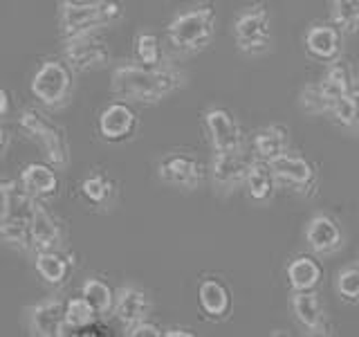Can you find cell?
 Here are the masks:
<instances>
[{"instance_id": "10", "label": "cell", "mask_w": 359, "mask_h": 337, "mask_svg": "<svg viewBox=\"0 0 359 337\" xmlns=\"http://www.w3.org/2000/svg\"><path fill=\"white\" fill-rule=\"evenodd\" d=\"M112 52L108 43L97 37V32L81 34V37L63 39V61L72 72H95L110 65Z\"/></svg>"}, {"instance_id": "15", "label": "cell", "mask_w": 359, "mask_h": 337, "mask_svg": "<svg viewBox=\"0 0 359 337\" xmlns=\"http://www.w3.org/2000/svg\"><path fill=\"white\" fill-rule=\"evenodd\" d=\"M202 126L213 151H229L245 146V133L236 115L224 106H209L202 112Z\"/></svg>"}, {"instance_id": "24", "label": "cell", "mask_w": 359, "mask_h": 337, "mask_svg": "<svg viewBox=\"0 0 359 337\" xmlns=\"http://www.w3.org/2000/svg\"><path fill=\"white\" fill-rule=\"evenodd\" d=\"M290 151V128L283 124H267L252 135V155L258 160L272 162L274 157Z\"/></svg>"}, {"instance_id": "25", "label": "cell", "mask_w": 359, "mask_h": 337, "mask_svg": "<svg viewBox=\"0 0 359 337\" xmlns=\"http://www.w3.org/2000/svg\"><path fill=\"white\" fill-rule=\"evenodd\" d=\"M290 290H317L323 279V263L312 252L297 254L285 265Z\"/></svg>"}, {"instance_id": "2", "label": "cell", "mask_w": 359, "mask_h": 337, "mask_svg": "<svg viewBox=\"0 0 359 337\" xmlns=\"http://www.w3.org/2000/svg\"><path fill=\"white\" fill-rule=\"evenodd\" d=\"M36 198L18 180H0V241L14 250H29V218Z\"/></svg>"}, {"instance_id": "22", "label": "cell", "mask_w": 359, "mask_h": 337, "mask_svg": "<svg viewBox=\"0 0 359 337\" xmlns=\"http://www.w3.org/2000/svg\"><path fill=\"white\" fill-rule=\"evenodd\" d=\"M243 189H245L247 198L256 202V205H269L278 191V183H276L269 162L258 160V157L252 155L250 166H247V173H245Z\"/></svg>"}, {"instance_id": "18", "label": "cell", "mask_w": 359, "mask_h": 337, "mask_svg": "<svg viewBox=\"0 0 359 337\" xmlns=\"http://www.w3.org/2000/svg\"><path fill=\"white\" fill-rule=\"evenodd\" d=\"M153 301L142 286L135 284H123L121 288L115 290V301H112V317L121 322V326H126L146 319L151 315Z\"/></svg>"}, {"instance_id": "3", "label": "cell", "mask_w": 359, "mask_h": 337, "mask_svg": "<svg viewBox=\"0 0 359 337\" xmlns=\"http://www.w3.org/2000/svg\"><path fill=\"white\" fill-rule=\"evenodd\" d=\"M123 16L119 0H61L59 32L61 39L99 32Z\"/></svg>"}, {"instance_id": "13", "label": "cell", "mask_w": 359, "mask_h": 337, "mask_svg": "<svg viewBox=\"0 0 359 337\" xmlns=\"http://www.w3.org/2000/svg\"><path fill=\"white\" fill-rule=\"evenodd\" d=\"M290 310L297 326L306 335H334V329L325 312L323 299L317 290H292L290 295Z\"/></svg>"}, {"instance_id": "31", "label": "cell", "mask_w": 359, "mask_h": 337, "mask_svg": "<svg viewBox=\"0 0 359 337\" xmlns=\"http://www.w3.org/2000/svg\"><path fill=\"white\" fill-rule=\"evenodd\" d=\"M133 50H135V59L140 65L146 67H160L164 65V50L162 43L157 39V34L153 32H140L133 41Z\"/></svg>"}, {"instance_id": "14", "label": "cell", "mask_w": 359, "mask_h": 337, "mask_svg": "<svg viewBox=\"0 0 359 337\" xmlns=\"http://www.w3.org/2000/svg\"><path fill=\"white\" fill-rule=\"evenodd\" d=\"M137 128H140L137 112L130 106V101L123 99L106 104L97 117V131L101 135V140H106L110 144H123L133 140Z\"/></svg>"}, {"instance_id": "33", "label": "cell", "mask_w": 359, "mask_h": 337, "mask_svg": "<svg viewBox=\"0 0 359 337\" xmlns=\"http://www.w3.org/2000/svg\"><path fill=\"white\" fill-rule=\"evenodd\" d=\"M330 20L344 34H359V0H328Z\"/></svg>"}, {"instance_id": "19", "label": "cell", "mask_w": 359, "mask_h": 337, "mask_svg": "<svg viewBox=\"0 0 359 337\" xmlns=\"http://www.w3.org/2000/svg\"><path fill=\"white\" fill-rule=\"evenodd\" d=\"M63 230L59 220L52 216V211L43 205V200L34 202L29 218V250H61Z\"/></svg>"}, {"instance_id": "34", "label": "cell", "mask_w": 359, "mask_h": 337, "mask_svg": "<svg viewBox=\"0 0 359 337\" xmlns=\"http://www.w3.org/2000/svg\"><path fill=\"white\" fill-rule=\"evenodd\" d=\"M99 315L83 297H72L65 301V324L67 329H88L93 326Z\"/></svg>"}, {"instance_id": "29", "label": "cell", "mask_w": 359, "mask_h": 337, "mask_svg": "<svg viewBox=\"0 0 359 337\" xmlns=\"http://www.w3.org/2000/svg\"><path fill=\"white\" fill-rule=\"evenodd\" d=\"M81 297L95 308L99 315H108L112 310V301H115V290H112L104 279L99 277H88L81 286Z\"/></svg>"}, {"instance_id": "17", "label": "cell", "mask_w": 359, "mask_h": 337, "mask_svg": "<svg viewBox=\"0 0 359 337\" xmlns=\"http://www.w3.org/2000/svg\"><path fill=\"white\" fill-rule=\"evenodd\" d=\"M27 329L36 337H63L67 331L65 324V301L61 297L41 299L25 310Z\"/></svg>"}, {"instance_id": "39", "label": "cell", "mask_w": 359, "mask_h": 337, "mask_svg": "<svg viewBox=\"0 0 359 337\" xmlns=\"http://www.w3.org/2000/svg\"><path fill=\"white\" fill-rule=\"evenodd\" d=\"M357 263H359V258H357Z\"/></svg>"}, {"instance_id": "7", "label": "cell", "mask_w": 359, "mask_h": 337, "mask_svg": "<svg viewBox=\"0 0 359 337\" xmlns=\"http://www.w3.org/2000/svg\"><path fill=\"white\" fill-rule=\"evenodd\" d=\"M18 126L41 149V153L45 155V162H50L56 168L67 166L70 153H67L65 133L59 124H54L50 117H45L39 108H22L18 117Z\"/></svg>"}, {"instance_id": "6", "label": "cell", "mask_w": 359, "mask_h": 337, "mask_svg": "<svg viewBox=\"0 0 359 337\" xmlns=\"http://www.w3.org/2000/svg\"><path fill=\"white\" fill-rule=\"evenodd\" d=\"M233 41L245 56H263L272 50V14L265 3H252L233 18Z\"/></svg>"}, {"instance_id": "28", "label": "cell", "mask_w": 359, "mask_h": 337, "mask_svg": "<svg viewBox=\"0 0 359 337\" xmlns=\"http://www.w3.org/2000/svg\"><path fill=\"white\" fill-rule=\"evenodd\" d=\"M325 117L344 131L359 133V84L346 95L337 97Z\"/></svg>"}, {"instance_id": "16", "label": "cell", "mask_w": 359, "mask_h": 337, "mask_svg": "<svg viewBox=\"0 0 359 337\" xmlns=\"http://www.w3.org/2000/svg\"><path fill=\"white\" fill-rule=\"evenodd\" d=\"M303 50L314 61L330 63L344 56V32L332 20H314L303 34Z\"/></svg>"}, {"instance_id": "5", "label": "cell", "mask_w": 359, "mask_h": 337, "mask_svg": "<svg viewBox=\"0 0 359 337\" xmlns=\"http://www.w3.org/2000/svg\"><path fill=\"white\" fill-rule=\"evenodd\" d=\"M29 93L48 110H61L70 104L74 93V72L63 59L43 61L32 74Z\"/></svg>"}, {"instance_id": "38", "label": "cell", "mask_w": 359, "mask_h": 337, "mask_svg": "<svg viewBox=\"0 0 359 337\" xmlns=\"http://www.w3.org/2000/svg\"><path fill=\"white\" fill-rule=\"evenodd\" d=\"M9 133L3 128V126H0V157H3L5 155V151H7V146H9Z\"/></svg>"}, {"instance_id": "36", "label": "cell", "mask_w": 359, "mask_h": 337, "mask_svg": "<svg viewBox=\"0 0 359 337\" xmlns=\"http://www.w3.org/2000/svg\"><path fill=\"white\" fill-rule=\"evenodd\" d=\"M9 110H11V101H9V93L5 88H0V117H5L9 115Z\"/></svg>"}, {"instance_id": "21", "label": "cell", "mask_w": 359, "mask_h": 337, "mask_svg": "<svg viewBox=\"0 0 359 337\" xmlns=\"http://www.w3.org/2000/svg\"><path fill=\"white\" fill-rule=\"evenodd\" d=\"M18 183L32 198L50 200L59 194L61 178H59V171H56V166H52L50 162H29L22 166Z\"/></svg>"}, {"instance_id": "35", "label": "cell", "mask_w": 359, "mask_h": 337, "mask_svg": "<svg viewBox=\"0 0 359 337\" xmlns=\"http://www.w3.org/2000/svg\"><path fill=\"white\" fill-rule=\"evenodd\" d=\"M123 335L126 337H160L162 329L146 317V319H140V322L126 326V329H123Z\"/></svg>"}, {"instance_id": "9", "label": "cell", "mask_w": 359, "mask_h": 337, "mask_svg": "<svg viewBox=\"0 0 359 337\" xmlns=\"http://www.w3.org/2000/svg\"><path fill=\"white\" fill-rule=\"evenodd\" d=\"M252 155L245 146L229 151H213L211 162L207 168L209 183L218 196H231L233 191L243 189L247 166H250Z\"/></svg>"}, {"instance_id": "26", "label": "cell", "mask_w": 359, "mask_h": 337, "mask_svg": "<svg viewBox=\"0 0 359 337\" xmlns=\"http://www.w3.org/2000/svg\"><path fill=\"white\" fill-rule=\"evenodd\" d=\"M317 81L332 99H337V97L346 95L348 90H353L359 84V79L353 70V65L348 63L344 56H339V59L325 63V70Z\"/></svg>"}, {"instance_id": "23", "label": "cell", "mask_w": 359, "mask_h": 337, "mask_svg": "<svg viewBox=\"0 0 359 337\" xmlns=\"http://www.w3.org/2000/svg\"><path fill=\"white\" fill-rule=\"evenodd\" d=\"M81 196L90 207H95L99 211H108L117 202L119 196V185L115 183V178L108 176L106 171H90L81 180Z\"/></svg>"}, {"instance_id": "37", "label": "cell", "mask_w": 359, "mask_h": 337, "mask_svg": "<svg viewBox=\"0 0 359 337\" xmlns=\"http://www.w3.org/2000/svg\"><path fill=\"white\" fill-rule=\"evenodd\" d=\"M164 337H194L196 333L189 331V329H168V331H162Z\"/></svg>"}, {"instance_id": "27", "label": "cell", "mask_w": 359, "mask_h": 337, "mask_svg": "<svg viewBox=\"0 0 359 337\" xmlns=\"http://www.w3.org/2000/svg\"><path fill=\"white\" fill-rule=\"evenodd\" d=\"M34 270L50 286H61L70 275V258L59 250H39L34 252Z\"/></svg>"}, {"instance_id": "11", "label": "cell", "mask_w": 359, "mask_h": 337, "mask_svg": "<svg viewBox=\"0 0 359 337\" xmlns=\"http://www.w3.org/2000/svg\"><path fill=\"white\" fill-rule=\"evenodd\" d=\"M157 176L168 187L182 191H196L207 180V166L194 153L173 151L162 155V160L157 162Z\"/></svg>"}, {"instance_id": "8", "label": "cell", "mask_w": 359, "mask_h": 337, "mask_svg": "<svg viewBox=\"0 0 359 337\" xmlns=\"http://www.w3.org/2000/svg\"><path fill=\"white\" fill-rule=\"evenodd\" d=\"M269 166H272V171H274L278 189H287L290 194L306 198V200L319 194L321 171H319V164L312 162L310 157L294 153V151H285L283 155L274 157V160L269 162Z\"/></svg>"}, {"instance_id": "20", "label": "cell", "mask_w": 359, "mask_h": 337, "mask_svg": "<svg viewBox=\"0 0 359 337\" xmlns=\"http://www.w3.org/2000/svg\"><path fill=\"white\" fill-rule=\"evenodd\" d=\"M198 306L209 322H224L231 315V290L218 277H205L198 286Z\"/></svg>"}, {"instance_id": "30", "label": "cell", "mask_w": 359, "mask_h": 337, "mask_svg": "<svg viewBox=\"0 0 359 337\" xmlns=\"http://www.w3.org/2000/svg\"><path fill=\"white\" fill-rule=\"evenodd\" d=\"M332 97L319 86V81H310L299 93V108L310 117H325L332 106Z\"/></svg>"}, {"instance_id": "4", "label": "cell", "mask_w": 359, "mask_h": 337, "mask_svg": "<svg viewBox=\"0 0 359 337\" xmlns=\"http://www.w3.org/2000/svg\"><path fill=\"white\" fill-rule=\"evenodd\" d=\"M166 37L171 48L180 54H198L207 50L216 37V9L211 5H198L180 11L168 22Z\"/></svg>"}, {"instance_id": "12", "label": "cell", "mask_w": 359, "mask_h": 337, "mask_svg": "<svg viewBox=\"0 0 359 337\" xmlns=\"http://www.w3.org/2000/svg\"><path fill=\"white\" fill-rule=\"evenodd\" d=\"M303 239H306L308 250L314 256H332L344 250L346 245V232L341 223L337 220L328 211H314L306 223L303 230Z\"/></svg>"}, {"instance_id": "32", "label": "cell", "mask_w": 359, "mask_h": 337, "mask_svg": "<svg viewBox=\"0 0 359 337\" xmlns=\"http://www.w3.org/2000/svg\"><path fill=\"white\" fill-rule=\"evenodd\" d=\"M334 292L348 306H359V263H351L337 270Z\"/></svg>"}, {"instance_id": "1", "label": "cell", "mask_w": 359, "mask_h": 337, "mask_svg": "<svg viewBox=\"0 0 359 337\" xmlns=\"http://www.w3.org/2000/svg\"><path fill=\"white\" fill-rule=\"evenodd\" d=\"M187 86V74L177 65L146 67L133 61L119 63L110 77V90L130 104H160Z\"/></svg>"}]
</instances>
